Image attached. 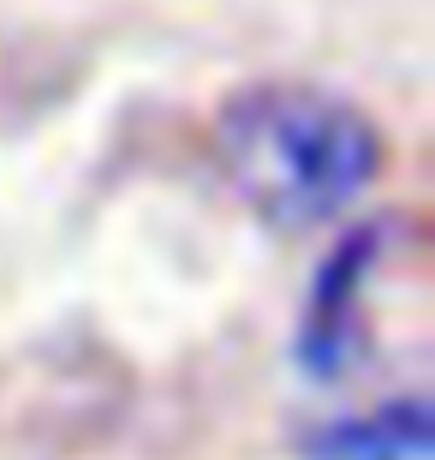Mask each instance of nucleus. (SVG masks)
<instances>
[{"instance_id": "obj_3", "label": "nucleus", "mask_w": 435, "mask_h": 460, "mask_svg": "<svg viewBox=\"0 0 435 460\" xmlns=\"http://www.w3.org/2000/svg\"><path fill=\"white\" fill-rule=\"evenodd\" d=\"M435 443V412L423 394H400L370 412L328 419L304 437L310 460H430Z\"/></svg>"}, {"instance_id": "obj_1", "label": "nucleus", "mask_w": 435, "mask_h": 460, "mask_svg": "<svg viewBox=\"0 0 435 460\" xmlns=\"http://www.w3.org/2000/svg\"><path fill=\"white\" fill-rule=\"evenodd\" d=\"M215 150L233 191L281 234L340 222L387 162L376 119L322 84H251L227 96Z\"/></svg>"}, {"instance_id": "obj_2", "label": "nucleus", "mask_w": 435, "mask_h": 460, "mask_svg": "<svg viewBox=\"0 0 435 460\" xmlns=\"http://www.w3.org/2000/svg\"><path fill=\"white\" fill-rule=\"evenodd\" d=\"M382 263V222L346 227V234L328 245V257L317 263V281L304 293V317H299V341L292 358L310 383H340L364 365L370 353V275Z\"/></svg>"}]
</instances>
